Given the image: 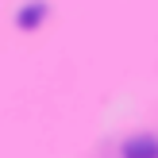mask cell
I'll return each mask as SVG.
<instances>
[{"label":"cell","instance_id":"1","mask_svg":"<svg viewBox=\"0 0 158 158\" xmlns=\"http://www.w3.org/2000/svg\"><path fill=\"white\" fill-rule=\"evenodd\" d=\"M123 158H158V139L154 135H135L123 143Z\"/></svg>","mask_w":158,"mask_h":158},{"label":"cell","instance_id":"2","mask_svg":"<svg viewBox=\"0 0 158 158\" xmlns=\"http://www.w3.org/2000/svg\"><path fill=\"white\" fill-rule=\"evenodd\" d=\"M43 19H46V4H43V0H31V4H23V8H19V15H15L19 31H35Z\"/></svg>","mask_w":158,"mask_h":158}]
</instances>
